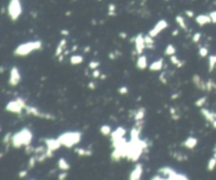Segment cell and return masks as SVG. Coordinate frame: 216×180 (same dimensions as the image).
<instances>
[{
    "label": "cell",
    "instance_id": "cb8c5ba5",
    "mask_svg": "<svg viewBox=\"0 0 216 180\" xmlns=\"http://www.w3.org/2000/svg\"><path fill=\"white\" fill-rule=\"evenodd\" d=\"M145 47L149 50H153L155 47V40L152 36H150L149 34L148 35H145Z\"/></svg>",
    "mask_w": 216,
    "mask_h": 180
},
{
    "label": "cell",
    "instance_id": "8fae6325",
    "mask_svg": "<svg viewBox=\"0 0 216 180\" xmlns=\"http://www.w3.org/2000/svg\"><path fill=\"white\" fill-rule=\"evenodd\" d=\"M43 142H45V147H48V150L52 152L57 151L60 147H62L60 143V141L58 140V138H45L43 139Z\"/></svg>",
    "mask_w": 216,
    "mask_h": 180
},
{
    "label": "cell",
    "instance_id": "ee69618b",
    "mask_svg": "<svg viewBox=\"0 0 216 180\" xmlns=\"http://www.w3.org/2000/svg\"><path fill=\"white\" fill-rule=\"evenodd\" d=\"M100 76H101V73L98 69L92 71V77L93 78H100Z\"/></svg>",
    "mask_w": 216,
    "mask_h": 180
},
{
    "label": "cell",
    "instance_id": "f907efd6",
    "mask_svg": "<svg viewBox=\"0 0 216 180\" xmlns=\"http://www.w3.org/2000/svg\"><path fill=\"white\" fill-rule=\"evenodd\" d=\"M89 89H91V90H95V89H96V84H95V82H93V81L89 82Z\"/></svg>",
    "mask_w": 216,
    "mask_h": 180
},
{
    "label": "cell",
    "instance_id": "816d5d0a",
    "mask_svg": "<svg viewBox=\"0 0 216 180\" xmlns=\"http://www.w3.org/2000/svg\"><path fill=\"white\" fill-rule=\"evenodd\" d=\"M60 34L62 36H68L69 35V31H67V30H62V31L60 32Z\"/></svg>",
    "mask_w": 216,
    "mask_h": 180
},
{
    "label": "cell",
    "instance_id": "7402d4cb",
    "mask_svg": "<svg viewBox=\"0 0 216 180\" xmlns=\"http://www.w3.org/2000/svg\"><path fill=\"white\" fill-rule=\"evenodd\" d=\"M145 116V109L143 107H138L136 110L135 113H134V120L135 121H140V120H143Z\"/></svg>",
    "mask_w": 216,
    "mask_h": 180
},
{
    "label": "cell",
    "instance_id": "1f68e13d",
    "mask_svg": "<svg viewBox=\"0 0 216 180\" xmlns=\"http://www.w3.org/2000/svg\"><path fill=\"white\" fill-rule=\"evenodd\" d=\"M206 102H207V97H200L196 100L195 102H194V104L197 107H199V109H201V107H203V105L206 104Z\"/></svg>",
    "mask_w": 216,
    "mask_h": 180
},
{
    "label": "cell",
    "instance_id": "681fc988",
    "mask_svg": "<svg viewBox=\"0 0 216 180\" xmlns=\"http://www.w3.org/2000/svg\"><path fill=\"white\" fill-rule=\"evenodd\" d=\"M186 15H187L188 17L192 18V17H194V12L190 11V10H187V11H186Z\"/></svg>",
    "mask_w": 216,
    "mask_h": 180
},
{
    "label": "cell",
    "instance_id": "5bb4252c",
    "mask_svg": "<svg viewBox=\"0 0 216 180\" xmlns=\"http://www.w3.org/2000/svg\"><path fill=\"white\" fill-rule=\"evenodd\" d=\"M192 81H193L194 85L198 90H201V91H206V81H203L201 79V77L198 75V74H195V75L192 77Z\"/></svg>",
    "mask_w": 216,
    "mask_h": 180
},
{
    "label": "cell",
    "instance_id": "484cf974",
    "mask_svg": "<svg viewBox=\"0 0 216 180\" xmlns=\"http://www.w3.org/2000/svg\"><path fill=\"white\" fill-rule=\"evenodd\" d=\"M170 60H171V63L172 64H174L176 67H183V64H185V61L183 60H180L177 56L173 55L170 57Z\"/></svg>",
    "mask_w": 216,
    "mask_h": 180
},
{
    "label": "cell",
    "instance_id": "94428289",
    "mask_svg": "<svg viewBox=\"0 0 216 180\" xmlns=\"http://www.w3.org/2000/svg\"><path fill=\"white\" fill-rule=\"evenodd\" d=\"M214 152H216V144H215V147H214V150H213Z\"/></svg>",
    "mask_w": 216,
    "mask_h": 180
},
{
    "label": "cell",
    "instance_id": "52a82bcc",
    "mask_svg": "<svg viewBox=\"0 0 216 180\" xmlns=\"http://www.w3.org/2000/svg\"><path fill=\"white\" fill-rule=\"evenodd\" d=\"M24 111H25V114H27V115H32V116H34V117L42 118V119L51 120V119H54V118H55L53 115H51V114L41 112L38 107H32V105H27Z\"/></svg>",
    "mask_w": 216,
    "mask_h": 180
},
{
    "label": "cell",
    "instance_id": "7c38bea8",
    "mask_svg": "<svg viewBox=\"0 0 216 180\" xmlns=\"http://www.w3.org/2000/svg\"><path fill=\"white\" fill-rule=\"evenodd\" d=\"M143 173V167L141 163H137L133 170L131 171L129 176V180H140Z\"/></svg>",
    "mask_w": 216,
    "mask_h": 180
},
{
    "label": "cell",
    "instance_id": "74e56055",
    "mask_svg": "<svg viewBox=\"0 0 216 180\" xmlns=\"http://www.w3.org/2000/svg\"><path fill=\"white\" fill-rule=\"evenodd\" d=\"M108 14H109L110 16H115L116 15V7H115V4H113V3L109 4V7H108Z\"/></svg>",
    "mask_w": 216,
    "mask_h": 180
},
{
    "label": "cell",
    "instance_id": "4dcf8cb0",
    "mask_svg": "<svg viewBox=\"0 0 216 180\" xmlns=\"http://www.w3.org/2000/svg\"><path fill=\"white\" fill-rule=\"evenodd\" d=\"M214 89H216V83L214 82L213 80L209 79L208 81H206V91L210 92V91H213Z\"/></svg>",
    "mask_w": 216,
    "mask_h": 180
},
{
    "label": "cell",
    "instance_id": "d6a6232c",
    "mask_svg": "<svg viewBox=\"0 0 216 180\" xmlns=\"http://www.w3.org/2000/svg\"><path fill=\"white\" fill-rule=\"evenodd\" d=\"M48 150V147L45 145H38V147H35V155H41V154L45 153Z\"/></svg>",
    "mask_w": 216,
    "mask_h": 180
},
{
    "label": "cell",
    "instance_id": "b9f144b4",
    "mask_svg": "<svg viewBox=\"0 0 216 180\" xmlns=\"http://www.w3.org/2000/svg\"><path fill=\"white\" fill-rule=\"evenodd\" d=\"M170 114H171V116H172V118L173 119H178L179 118V116H178V114H177V111H176L175 109H174L173 107H170Z\"/></svg>",
    "mask_w": 216,
    "mask_h": 180
},
{
    "label": "cell",
    "instance_id": "f1b7e54d",
    "mask_svg": "<svg viewBox=\"0 0 216 180\" xmlns=\"http://www.w3.org/2000/svg\"><path fill=\"white\" fill-rule=\"evenodd\" d=\"M176 54V49H175V47H174L173 44H168L167 45V47H166V50H165V55H167V56H173V55H175Z\"/></svg>",
    "mask_w": 216,
    "mask_h": 180
},
{
    "label": "cell",
    "instance_id": "f35d334b",
    "mask_svg": "<svg viewBox=\"0 0 216 180\" xmlns=\"http://www.w3.org/2000/svg\"><path fill=\"white\" fill-rule=\"evenodd\" d=\"M100 65V63H99V61H96V60H93V61H91V62L89 63V69L90 70H96L98 69V67Z\"/></svg>",
    "mask_w": 216,
    "mask_h": 180
},
{
    "label": "cell",
    "instance_id": "ab89813d",
    "mask_svg": "<svg viewBox=\"0 0 216 180\" xmlns=\"http://www.w3.org/2000/svg\"><path fill=\"white\" fill-rule=\"evenodd\" d=\"M25 154L27 155H32V154H35V147L32 144H29L25 147Z\"/></svg>",
    "mask_w": 216,
    "mask_h": 180
},
{
    "label": "cell",
    "instance_id": "6125c7cd",
    "mask_svg": "<svg viewBox=\"0 0 216 180\" xmlns=\"http://www.w3.org/2000/svg\"><path fill=\"white\" fill-rule=\"evenodd\" d=\"M29 180H35V179H29Z\"/></svg>",
    "mask_w": 216,
    "mask_h": 180
},
{
    "label": "cell",
    "instance_id": "836d02e7",
    "mask_svg": "<svg viewBox=\"0 0 216 180\" xmlns=\"http://www.w3.org/2000/svg\"><path fill=\"white\" fill-rule=\"evenodd\" d=\"M216 167V158L215 157H212L211 159L209 160V162H208V170L209 171H213Z\"/></svg>",
    "mask_w": 216,
    "mask_h": 180
},
{
    "label": "cell",
    "instance_id": "7a4b0ae2",
    "mask_svg": "<svg viewBox=\"0 0 216 180\" xmlns=\"http://www.w3.org/2000/svg\"><path fill=\"white\" fill-rule=\"evenodd\" d=\"M150 180H189V178L185 174L177 173L172 167H163L158 170V173Z\"/></svg>",
    "mask_w": 216,
    "mask_h": 180
},
{
    "label": "cell",
    "instance_id": "e0dca14e",
    "mask_svg": "<svg viewBox=\"0 0 216 180\" xmlns=\"http://www.w3.org/2000/svg\"><path fill=\"white\" fill-rule=\"evenodd\" d=\"M67 47H68V41L65 40V38H62V39L59 41V43H58L57 47H56V51H55L56 57H59L61 54H63V52L67 50Z\"/></svg>",
    "mask_w": 216,
    "mask_h": 180
},
{
    "label": "cell",
    "instance_id": "e575fe53",
    "mask_svg": "<svg viewBox=\"0 0 216 180\" xmlns=\"http://www.w3.org/2000/svg\"><path fill=\"white\" fill-rule=\"evenodd\" d=\"M36 162H38L36 156H32V157L30 158V160H29V163H27V167H29V170L33 169V167H35Z\"/></svg>",
    "mask_w": 216,
    "mask_h": 180
},
{
    "label": "cell",
    "instance_id": "277c9868",
    "mask_svg": "<svg viewBox=\"0 0 216 180\" xmlns=\"http://www.w3.org/2000/svg\"><path fill=\"white\" fill-rule=\"evenodd\" d=\"M81 137H82V134L78 131H70V132H65V133L60 134L58 136V140L60 141L61 145L65 147L68 149H71V147L77 145L78 143L80 142Z\"/></svg>",
    "mask_w": 216,
    "mask_h": 180
},
{
    "label": "cell",
    "instance_id": "7bdbcfd3",
    "mask_svg": "<svg viewBox=\"0 0 216 180\" xmlns=\"http://www.w3.org/2000/svg\"><path fill=\"white\" fill-rule=\"evenodd\" d=\"M128 92H129V89H128V87H125V85H122V87H120L118 89V93L120 94V95H125V94H128Z\"/></svg>",
    "mask_w": 216,
    "mask_h": 180
},
{
    "label": "cell",
    "instance_id": "f6af8a7d",
    "mask_svg": "<svg viewBox=\"0 0 216 180\" xmlns=\"http://www.w3.org/2000/svg\"><path fill=\"white\" fill-rule=\"evenodd\" d=\"M67 177H68V172L62 171L61 173H59V175H58V180H65Z\"/></svg>",
    "mask_w": 216,
    "mask_h": 180
},
{
    "label": "cell",
    "instance_id": "11a10c76",
    "mask_svg": "<svg viewBox=\"0 0 216 180\" xmlns=\"http://www.w3.org/2000/svg\"><path fill=\"white\" fill-rule=\"evenodd\" d=\"M172 35H173V36L178 35V31H177V30H175V31H173V33H172Z\"/></svg>",
    "mask_w": 216,
    "mask_h": 180
},
{
    "label": "cell",
    "instance_id": "e7e4bbea",
    "mask_svg": "<svg viewBox=\"0 0 216 180\" xmlns=\"http://www.w3.org/2000/svg\"><path fill=\"white\" fill-rule=\"evenodd\" d=\"M140 180H141V179H140Z\"/></svg>",
    "mask_w": 216,
    "mask_h": 180
},
{
    "label": "cell",
    "instance_id": "9a60e30c",
    "mask_svg": "<svg viewBox=\"0 0 216 180\" xmlns=\"http://www.w3.org/2000/svg\"><path fill=\"white\" fill-rule=\"evenodd\" d=\"M125 133H127V131H125V130L123 129L122 127H117L115 131L112 132V134H111V141H115V140H118V139H120V138H123V137H125Z\"/></svg>",
    "mask_w": 216,
    "mask_h": 180
},
{
    "label": "cell",
    "instance_id": "30bf717a",
    "mask_svg": "<svg viewBox=\"0 0 216 180\" xmlns=\"http://www.w3.org/2000/svg\"><path fill=\"white\" fill-rule=\"evenodd\" d=\"M168 22L166 21L165 19H161V20H159L158 22L156 23L155 24V27H153V29H151L149 31V35L150 36H152L153 38H155L156 36L158 35L159 33H161V32L163 31V30H166L168 27Z\"/></svg>",
    "mask_w": 216,
    "mask_h": 180
},
{
    "label": "cell",
    "instance_id": "603a6c76",
    "mask_svg": "<svg viewBox=\"0 0 216 180\" xmlns=\"http://www.w3.org/2000/svg\"><path fill=\"white\" fill-rule=\"evenodd\" d=\"M74 152H75L77 155L85 156V157H90V156H92V154H93V152H92L91 150L83 149V147H75Z\"/></svg>",
    "mask_w": 216,
    "mask_h": 180
},
{
    "label": "cell",
    "instance_id": "2e32d148",
    "mask_svg": "<svg viewBox=\"0 0 216 180\" xmlns=\"http://www.w3.org/2000/svg\"><path fill=\"white\" fill-rule=\"evenodd\" d=\"M200 113H201V115L206 118V120L209 121V122H211V123L216 119V113L215 112H211L210 110L206 109V107H201Z\"/></svg>",
    "mask_w": 216,
    "mask_h": 180
},
{
    "label": "cell",
    "instance_id": "c3c4849f",
    "mask_svg": "<svg viewBox=\"0 0 216 180\" xmlns=\"http://www.w3.org/2000/svg\"><path fill=\"white\" fill-rule=\"evenodd\" d=\"M159 80H160L163 83H167V78H166V73H161L159 76Z\"/></svg>",
    "mask_w": 216,
    "mask_h": 180
},
{
    "label": "cell",
    "instance_id": "bcb514c9",
    "mask_svg": "<svg viewBox=\"0 0 216 180\" xmlns=\"http://www.w3.org/2000/svg\"><path fill=\"white\" fill-rule=\"evenodd\" d=\"M209 15H210V17H211V19H212V23H216V11L211 12Z\"/></svg>",
    "mask_w": 216,
    "mask_h": 180
},
{
    "label": "cell",
    "instance_id": "9c48e42d",
    "mask_svg": "<svg viewBox=\"0 0 216 180\" xmlns=\"http://www.w3.org/2000/svg\"><path fill=\"white\" fill-rule=\"evenodd\" d=\"M134 43H135V53L138 56L143 55V51L147 49L145 43V36L143 34H138L134 38Z\"/></svg>",
    "mask_w": 216,
    "mask_h": 180
},
{
    "label": "cell",
    "instance_id": "d590c367",
    "mask_svg": "<svg viewBox=\"0 0 216 180\" xmlns=\"http://www.w3.org/2000/svg\"><path fill=\"white\" fill-rule=\"evenodd\" d=\"M198 54L200 57H207L208 55H209V51H208L207 47H200L198 49Z\"/></svg>",
    "mask_w": 216,
    "mask_h": 180
},
{
    "label": "cell",
    "instance_id": "9f6ffc18",
    "mask_svg": "<svg viewBox=\"0 0 216 180\" xmlns=\"http://www.w3.org/2000/svg\"><path fill=\"white\" fill-rule=\"evenodd\" d=\"M212 127H214V129H216V119H215V120H214L213 122H212Z\"/></svg>",
    "mask_w": 216,
    "mask_h": 180
},
{
    "label": "cell",
    "instance_id": "d6986e66",
    "mask_svg": "<svg viewBox=\"0 0 216 180\" xmlns=\"http://www.w3.org/2000/svg\"><path fill=\"white\" fill-rule=\"evenodd\" d=\"M136 67L139 70H145L149 67V63H148V58L145 55H139L137 58V61H136Z\"/></svg>",
    "mask_w": 216,
    "mask_h": 180
},
{
    "label": "cell",
    "instance_id": "ffe728a7",
    "mask_svg": "<svg viewBox=\"0 0 216 180\" xmlns=\"http://www.w3.org/2000/svg\"><path fill=\"white\" fill-rule=\"evenodd\" d=\"M197 143H198V140H197V138L190 136V137H188L187 139H186L185 141H183V145L185 147H187V149L192 150V149H194V147H195L196 145H197Z\"/></svg>",
    "mask_w": 216,
    "mask_h": 180
},
{
    "label": "cell",
    "instance_id": "4316f807",
    "mask_svg": "<svg viewBox=\"0 0 216 180\" xmlns=\"http://www.w3.org/2000/svg\"><path fill=\"white\" fill-rule=\"evenodd\" d=\"M175 20H176V22H177V24L179 25V27H180V29L187 30V23H186V20H185V18H183V16H180V15L176 16Z\"/></svg>",
    "mask_w": 216,
    "mask_h": 180
},
{
    "label": "cell",
    "instance_id": "ac0fdd59",
    "mask_svg": "<svg viewBox=\"0 0 216 180\" xmlns=\"http://www.w3.org/2000/svg\"><path fill=\"white\" fill-rule=\"evenodd\" d=\"M163 65H165L163 64V59L160 58V59H157V60H155V61H153V62L149 65V69H150V71L158 72L163 69Z\"/></svg>",
    "mask_w": 216,
    "mask_h": 180
},
{
    "label": "cell",
    "instance_id": "d4e9b609",
    "mask_svg": "<svg viewBox=\"0 0 216 180\" xmlns=\"http://www.w3.org/2000/svg\"><path fill=\"white\" fill-rule=\"evenodd\" d=\"M70 62L73 65L81 64L83 62V57L81 55H72L70 57Z\"/></svg>",
    "mask_w": 216,
    "mask_h": 180
},
{
    "label": "cell",
    "instance_id": "3957f363",
    "mask_svg": "<svg viewBox=\"0 0 216 180\" xmlns=\"http://www.w3.org/2000/svg\"><path fill=\"white\" fill-rule=\"evenodd\" d=\"M42 49V42L40 40H34V41H27L19 44L14 50V55L18 57H27L31 55L33 52H37Z\"/></svg>",
    "mask_w": 216,
    "mask_h": 180
},
{
    "label": "cell",
    "instance_id": "8992f818",
    "mask_svg": "<svg viewBox=\"0 0 216 180\" xmlns=\"http://www.w3.org/2000/svg\"><path fill=\"white\" fill-rule=\"evenodd\" d=\"M22 14V3L21 0H10L7 4V16L12 21H16Z\"/></svg>",
    "mask_w": 216,
    "mask_h": 180
},
{
    "label": "cell",
    "instance_id": "db71d44e",
    "mask_svg": "<svg viewBox=\"0 0 216 180\" xmlns=\"http://www.w3.org/2000/svg\"><path fill=\"white\" fill-rule=\"evenodd\" d=\"M179 95H180V94H179V93H178V94L176 93V94H174V95H172V97H171V98L174 100V99H175V98H178V97H179Z\"/></svg>",
    "mask_w": 216,
    "mask_h": 180
},
{
    "label": "cell",
    "instance_id": "ba28073f",
    "mask_svg": "<svg viewBox=\"0 0 216 180\" xmlns=\"http://www.w3.org/2000/svg\"><path fill=\"white\" fill-rule=\"evenodd\" d=\"M21 81V74L17 67H12L10 70V76L7 83L11 87H17Z\"/></svg>",
    "mask_w": 216,
    "mask_h": 180
},
{
    "label": "cell",
    "instance_id": "be15d7a7",
    "mask_svg": "<svg viewBox=\"0 0 216 180\" xmlns=\"http://www.w3.org/2000/svg\"><path fill=\"white\" fill-rule=\"evenodd\" d=\"M99 1H100V0H99Z\"/></svg>",
    "mask_w": 216,
    "mask_h": 180
},
{
    "label": "cell",
    "instance_id": "680465c9",
    "mask_svg": "<svg viewBox=\"0 0 216 180\" xmlns=\"http://www.w3.org/2000/svg\"><path fill=\"white\" fill-rule=\"evenodd\" d=\"M77 45H74V47H73V49H72V51H73V52H75L76 51V50H77Z\"/></svg>",
    "mask_w": 216,
    "mask_h": 180
},
{
    "label": "cell",
    "instance_id": "60d3db41",
    "mask_svg": "<svg viewBox=\"0 0 216 180\" xmlns=\"http://www.w3.org/2000/svg\"><path fill=\"white\" fill-rule=\"evenodd\" d=\"M200 38H201V34L199 33V32H197V33H195L193 35V37H192V40H193L194 43H198L199 41H200Z\"/></svg>",
    "mask_w": 216,
    "mask_h": 180
},
{
    "label": "cell",
    "instance_id": "4fadbf2b",
    "mask_svg": "<svg viewBox=\"0 0 216 180\" xmlns=\"http://www.w3.org/2000/svg\"><path fill=\"white\" fill-rule=\"evenodd\" d=\"M196 23L200 27H203L206 24H209V23H212V19L210 17V15H206V14H201V15L196 16L195 18Z\"/></svg>",
    "mask_w": 216,
    "mask_h": 180
},
{
    "label": "cell",
    "instance_id": "5b68a950",
    "mask_svg": "<svg viewBox=\"0 0 216 180\" xmlns=\"http://www.w3.org/2000/svg\"><path fill=\"white\" fill-rule=\"evenodd\" d=\"M27 105V101H25L22 97H17L14 100H11L10 102L7 103V105H5V111L10 112V113L12 114H18V115H20Z\"/></svg>",
    "mask_w": 216,
    "mask_h": 180
},
{
    "label": "cell",
    "instance_id": "f5cc1de1",
    "mask_svg": "<svg viewBox=\"0 0 216 180\" xmlns=\"http://www.w3.org/2000/svg\"><path fill=\"white\" fill-rule=\"evenodd\" d=\"M119 37H121V38H123V39H125V38H127V34L123 33V32H121V33H119Z\"/></svg>",
    "mask_w": 216,
    "mask_h": 180
},
{
    "label": "cell",
    "instance_id": "f546056e",
    "mask_svg": "<svg viewBox=\"0 0 216 180\" xmlns=\"http://www.w3.org/2000/svg\"><path fill=\"white\" fill-rule=\"evenodd\" d=\"M216 67V55L209 56V72H212Z\"/></svg>",
    "mask_w": 216,
    "mask_h": 180
},
{
    "label": "cell",
    "instance_id": "6f0895ef",
    "mask_svg": "<svg viewBox=\"0 0 216 180\" xmlns=\"http://www.w3.org/2000/svg\"><path fill=\"white\" fill-rule=\"evenodd\" d=\"M83 52H85V53L90 52V47H85V50H83Z\"/></svg>",
    "mask_w": 216,
    "mask_h": 180
},
{
    "label": "cell",
    "instance_id": "7dc6e473",
    "mask_svg": "<svg viewBox=\"0 0 216 180\" xmlns=\"http://www.w3.org/2000/svg\"><path fill=\"white\" fill-rule=\"evenodd\" d=\"M27 175V170H22V171H20L19 173H18L19 178H24Z\"/></svg>",
    "mask_w": 216,
    "mask_h": 180
},
{
    "label": "cell",
    "instance_id": "83f0119b",
    "mask_svg": "<svg viewBox=\"0 0 216 180\" xmlns=\"http://www.w3.org/2000/svg\"><path fill=\"white\" fill-rule=\"evenodd\" d=\"M100 133L102 134L103 136H111L112 134V129L110 125L108 124H103L100 127Z\"/></svg>",
    "mask_w": 216,
    "mask_h": 180
},
{
    "label": "cell",
    "instance_id": "91938a15",
    "mask_svg": "<svg viewBox=\"0 0 216 180\" xmlns=\"http://www.w3.org/2000/svg\"><path fill=\"white\" fill-rule=\"evenodd\" d=\"M213 157H215V158H216V152H214V155H213Z\"/></svg>",
    "mask_w": 216,
    "mask_h": 180
},
{
    "label": "cell",
    "instance_id": "8d00e7d4",
    "mask_svg": "<svg viewBox=\"0 0 216 180\" xmlns=\"http://www.w3.org/2000/svg\"><path fill=\"white\" fill-rule=\"evenodd\" d=\"M12 137H13V134H12V133L5 134V136L3 137V139H2L3 144H9V143L12 141Z\"/></svg>",
    "mask_w": 216,
    "mask_h": 180
},
{
    "label": "cell",
    "instance_id": "6da1fadb",
    "mask_svg": "<svg viewBox=\"0 0 216 180\" xmlns=\"http://www.w3.org/2000/svg\"><path fill=\"white\" fill-rule=\"evenodd\" d=\"M32 140H33L32 131L29 127H22L20 131L13 134L11 143L15 149H20L22 147H27V145L31 144Z\"/></svg>",
    "mask_w": 216,
    "mask_h": 180
},
{
    "label": "cell",
    "instance_id": "44dd1931",
    "mask_svg": "<svg viewBox=\"0 0 216 180\" xmlns=\"http://www.w3.org/2000/svg\"><path fill=\"white\" fill-rule=\"evenodd\" d=\"M57 165H58V169L60 170V171H65V172L69 171L70 167H70V163L68 162V160L63 157L59 158V160H58V162H57Z\"/></svg>",
    "mask_w": 216,
    "mask_h": 180
}]
</instances>
